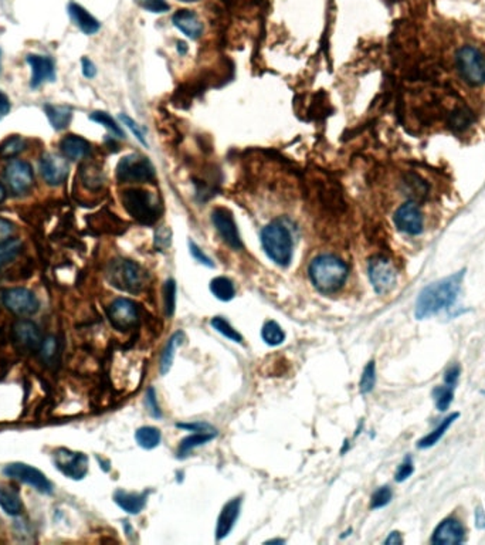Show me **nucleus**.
Instances as JSON below:
<instances>
[{
    "label": "nucleus",
    "instance_id": "obj_1",
    "mask_svg": "<svg viewBox=\"0 0 485 545\" xmlns=\"http://www.w3.org/2000/svg\"><path fill=\"white\" fill-rule=\"evenodd\" d=\"M464 275L465 270H461L447 279L424 287L416 301V318L424 320L436 316L444 309L451 307L460 294Z\"/></svg>",
    "mask_w": 485,
    "mask_h": 545
},
{
    "label": "nucleus",
    "instance_id": "obj_2",
    "mask_svg": "<svg viewBox=\"0 0 485 545\" xmlns=\"http://www.w3.org/2000/svg\"><path fill=\"white\" fill-rule=\"evenodd\" d=\"M348 265L337 256L321 254L309 264V279L321 293H335L347 282Z\"/></svg>",
    "mask_w": 485,
    "mask_h": 545
},
{
    "label": "nucleus",
    "instance_id": "obj_3",
    "mask_svg": "<svg viewBox=\"0 0 485 545\" xmlns=\"http://www.w3.org/2000/svg\"><path fill=\"white\" fill-rule=\"evenodd\" d=\"M261 244L267 256L278 265H288L292 258V237L288 229L278 223H270L261 230Z\"/></svg>",
    "mask_w": 485,
    "mask_h": 545
},
{
    "label": "nucleus",
    "instance_id": "obj_4",
    "mask_svg": "<svg viewBox=\"0 0 485 545\" xmlns=\"http://www.w3.org/2000/svg\"><path fill=\"white\" fill-rule=\"evenodd\" d=\"M121 200L129 216L146 226L153 224L162 213L160 203L153 198L152 193L142 189L124 191Z\"/></svg>",
    "mask_w": 485,
    "mask_h": 545
},
{
    "label": "nucleus",
    "instance_id": "obj_5",
    "mask_svg": "<svg viewBox=\"0 0 485 545\" xmlns=\"http://www.w3.org/2000/svg\"><path fill=\"white\" fill-rule=\"evenodd\" d=\"M108 280L114 287L136 294L143 289L145 275L136 263L131 260H115L109 264Z\"/></svg>",
    "mask_w": 485,
    "mask_h": 545
},
{
    "label": "nucleus",
    "instance_id": "obj_6",
    "mask_svg": "<svg viewBox=\"0 0 485 545\" xmlns=\"http://www.w3.org/2000/svg\"><path fill=\"white\" fill-rule=\"evenodd\" d=\"M455 66L461 78L472 85L485 84V54L474 46H462L455 54Z\"/></svg>",
    "mask_w": 485,
    "mask_h": 545
},
{
    "label": "nucleus",
    "instance_id": "obj_7",
    "mask_svg": "<svg viewBox=\"0 0 485 545\" xmlns=\"http://www.w3.org/2000/svg\"><path fill=\"white\" fill-rule=\"evenodd\" d=\"M155 178L152 162L138 154L124 157L116 165V179L119 184H146Z\"/></svg>",
    "mask_w": 485,
    "mask_h": 545
},
{
    "label": "nucleus",
    "instance_id": "obj_8",
    "mask_svg": "<svg viewBox=\"0 0 485 545\" xmlns=\"http://www.w3.org/2000/svg\"><path fill=\"white\" fill-rule=\"evenodd\" d=\"M369 280L378 294H388L397 282V272L392 261L383 256H376L369 260L368 265Z\"/></svg>",
    "mask_w": 485,
    "mask_h": 545
},
{
    "label": "nucleus",
    "instance_id": "obj_9",
    "mask_svg": "<svg viewBox=\"0 0 485 545\" xmlns=\"http://www.w3.org/2000/svg\"><path fill=\"white\" fill-rule=\"evenodd\" d=\"M56 467L68 479L81 480L88 473V457L84 453L60 448L54 452Z\"/></svg>",
    "mask_w": 485,
    "mask_h": 545
},
{
    "label": "nucleus",
    "instance_id": "obj_10",
    "mask_svg": "<svg viewBox=\"0 0 485 545\" xmlns=\"http://www.w3.org/2000/svg\"><path fill=\"white\" fill-rule=\"evenodd\" d=\"M5 178L8 186L16 196L26 195L35 185V175L32 165L22 160H13L5 168Z\"/></svg>",
    "mask_w": 485,
    "mask_h": 545
},
{
    "label": "nucleus",
    "instance_id": "obj_11",
    "mask_svg": "<svg viewBox=\"0 0 485 545\" xmlns=\"http://www.w3.org/2000/svg\"><path fill=\"white\" fill-rule=\"evenodd\" d=\"M4 473L15 480L23 481L32 487H35L37 491L50 494L53 491V486L50 480L36 467H32L25 463H12L8 465L4 470Z\"/></svg>",
    "mask_w": 485,
    "mask_h": 545
},
{
    "label": "nucleus",
    "instance_id": "obj_12",
    "mask_svg": "<svg viewBox=\"0 0 485 545\" xmlns=\"http://www.w3.org/2000/svg\"><path fill=\"white\" fill-rule=\"evenodd\" d=\"M4 304L16 316H33L39 310L37 297L28 289H11L4 293Z\"/></svg>",
    "mask_w": 485,
    "mask_h": 545
},
{
    "label": "nucleus",
    "instance_id": "obj_13",
    "mask_svg": "<svg viewBox=\"0 0 485 545\" xmlns=\"http://www.w3.org/2000/svg\"><path fill=\"white\" fill-rule=\"evenodd\" d=\"M108 320L114 328L128 331L138 323V307L128 299H116L107 310Z\"/></svg>",
    "mask_w": 485,
    "mask_h": 545
},
{
    "label": "nucleus",
    "instance_id": "obj_14",
    "mask_svg": "<svg viewBox=\"0 0 485 545\" xmlns=\"http://www.w3.org/2000/svg\"><path fill=\"white\" fill-rule=\"evenodd\" d=\"M395 224L396 227L406 234H420L423 232V213L420 208L414 202L403 203L395 213Z\"/></svg>",
    "mask_w": 485,
    "mask_h": 545
},
{
    "label": "nucleus",
    "instance_id": "obj_15",
    "mask_svg": "<svg viewBox=\"0 0 485 545\" xmlns=\"http://www.w3.org/2000/svg\"><path fill=\"white\" fill-rule=\"evenodd\" d=\"M212 220L222 236V239L233 248L240 250L243 247V241L240 239V233L237 229V224L233 219V213L224 208H217L212 213Z\"/></svg>",
    "mask_w": 485,
    "mask_h": 545
},
{
    "label": "nucleus",
    "instance_id": "obj_16",
    "mask_svg": "<svg viewBox=\"0 0 485 545\" xmlns=\"http://www.w3.org/2000/svg\"><path fill=\"white\" fill-rule=\"evenodd\" d=\"M66 157H61L59 154H44L40 160V172L43 179L50 186H59L61 185L67 176H68V164L64 160Z\"/></svg>",
    "mask_w": 485,
    "mask_h": 545
},
{
    "label": "nucleus",
    "instance_id": "obj_17",
    "mask_svg": "<svg viewBox=\"0 0 485 545\" xmlns=\"http://www.w3.org/2000/svg\"><path fill=\"white\" fill-rule=\"evenodd\" d=\"M26 60L32 68V88H39L43 83L56 80V66L52 57L42 54H29Z\"/></svg>",
    "mask_w": 485,
    "mask_h": 545
},
{
    "label": "nucleus",
    "instance_id": "obj_18",
    "mask_svg": "<svg viewBox=\"0 0 485 545\" xmlns=\"http://www.w3.org/2000/svg\"><path fill=\"white\" fill-rule=\"evenodd\" d=\"M13 338L16 344L28 351H40L43 344L39 327L29 320H20L13 327Z\"/></svg>",
    "mask_w": 485,
    "mask_h": 545
},
{
    "label": "nucleus",
    "instance_id": "obj_19",
    "mask_svg": "<svg viewBox=\"0 0 485 545\" xmlns=\"http://www.w3.org/2000/svg\"><path fill=\"white\" fill-rule=\"evenodd\" d=\"M465 539V531L461 522L455 518H447L437 525L433 532L431 542L437 545L461 544Z\"/></svg>",
    "mask_w": 485,
    "mask_h": 545
},
{
    "label": "nucleus",
    "instance_id": "obj_20",
    "mask_svg": "<svg viewBox=\"0 0 485 545\" xmlns=\"http://www.w3.org/2000/svg\"><path fill=\"white\" fill-rule=\"evenodd\" d=\"M240 507H241V498H233L224 504L217 518V527H216L217 541L226 538L229 532L233 529L234 522L240 514Z\"/></svg>",
    "mask_w": 485,
    "mask_h": 545
},
{
    "label": "nucleus",
    "instance_id": "obj_21",
    "mask_svg": "<svg viewBox=\"0 0 485 545\" xmlns=\"http://www.w3.org/2000/svg\"><path fill=\"white\" fill-rule=\"evenodd\" d=\"M172 22L189 39L196 40L203 33V25L199 20V18L196 16V13H193L192 11H179V12H176L174 15V18H172Z\"/></svg>",
    "mask_w": 485,
    "mask_h": 545
},
{
    "label": "nucleus",
    "instance_id": "obj_22",
    "mask_svg": "<svg viewBox=\"0 0 485 545\" xmlns=\"http://www.w3.org/2000/svg\"><path fill=\"white\" fill-rule=\"evenodd\" d=\"M60 150L66 158L71 161H78L90 154L91 145L80 135H67L60 143Z\"/></svg>",
    "mask_w": 485,
    "mask_h": 545
},
{
    "label": "nucleus",
    "instance_id": "obj_23",
    "mask_svg": "<svg viewBox=\"0 0 485 545\" xmlns=\"http://www.w3.org/2000/svg\"><path fill=\"white\" fill-rule=\"evenodd\" d=\"M68 15H70L71 20L76 23V26L84 35H88V36L95 35L101 28L100 22L87 9H84L83 6H80L77 4L68 5Z\"/></svg>",
    "mask_w": 485,
    "mask_h": 545
},
{
    "label": "nucleus",
    "instance_id": "obj_24",
    "mask_svg": "<svg viewBox=\"0 0 485 545\" xmlns=\"http://www.w3.org/2000/svg\"><path fill=\"white\" fill-rule=\"evenodd\" d=\"M146 496L148 493L135 494V493H126V491L118 490L114 494V500L124 511L129 514H138L143 510L146 504Z\"/></svg>",
    "mask_w": 485,
    "mask_h": 545
},
{
    "label": "nucleus",
    "instance_id": "obj_25",
    "mask_svg": "<svg viewBox=\"0 0 485 545\" xmlns=\"http://www.w3.org/2000/svg\"><path fill=\"white\" fill-rule=\"evenodd\" d=\"M44 112H46L52 126L56 131L66 129L68 126V124L71 122V118H73L71 108L70 107H64V105L46 104L44 105Z\"/></svg>",
    "mask_w": 485,
    "mask_h": 545
},
{
    "label": "nucleus",
    "instance_id": "obj_26",
    "mask_svg": "<svg viewBox=\"0 0 485 545\" xmlns=\"http://www.w3.org/2000/svg\"><path fill=\"white\" fill-rule=\"evenodd\" d=\"M185 341V334L182 331H178L175 333L169 342L167 344L164 352H162V357H160V366H159V371L162 375H167L172 366V362H174V355H175V351L179 345H182Z\"/></svg>",
    "mask_w": 485,
    "mask_h": 545
},
{
    "label": "nucleus",
    "instance_id": "obj_27",
    "mask_svg": "<svg viewBox=\"0 0 485 545\" xmlns=\"http://www.w3.org/2000/svg\"><path fill=\"white\" fill-rule=\"evenodd\" d=\"M0 507L9 515H20L23 513V503L19 494L6 487H0Z\"/></svg>",
    "mask_w": 485,
    "mask_h": 545
},
{
    "label": "nucleus",
    "instance_id": "obj_28",
    "mask_svg": "<svg viewBox=\"0 0 485 545\" xmlns=\"http://www.w3.org/2000/svg\"><path fill=\"white\" fill-rule=\"evenodd\" d=\"M458 417H460V414L455 412V414L447 417L444 421H441V424H440L433 432H430L427 436H424L423 439H420V441L417 442V448H419V449H427V448L434 446V445L444 436V433H445L447 429L453 425V422H454L455 419H458Z\"/></svg>",
    "mask_w": 485,
    "mask_h": 545
},
{
    "label": "nucleus",
    "instance_id": "obj_29",
    "mask_svg": "<svg viewBox=\"0 0 485 545\" xmlns=\"http://www.w3.org/2000/svg\"><path fill=\"white\" fill-rule=\"evenodd\" d=\"M210 292L220 301H230L234 297V294H236L233 282L229 280L227 277H216V279H213L210 282Z\"/></svg>",
    "mask_w": 485,
    "mask_h": 545
},
{
    "label": "nucleus",
    "instance_id": "obj_30",
    "mask_svg": "<svg viewBox=\"0 0 485 545\" xmlns=\"http://www.w3.org/2000/svg\"><path fill=\"white\" fill-rule=\"evenodd\" d=\"M213 438H216V432L212 431V432H199V433H195L186 439L182 441L181 446H179V450H178V455L179 457H184L185 455H188L192 449L198 448V446H202L208 442H210Z\"/></svg>",
    "mask_w": 485,
    "mask_h": 545
},
{
    "label": "nucleus",
    "instance_id": "obj_31",
    "mask_svg": "<svg viewBox=\"0 0 485 545\" xmlns=\"http://www.w3.org/2000/svg\"><path fill=\"white\" fill-rule=\"evenodd\" d=\"M23 244L19 239H8L0 241V267L15 260L19 256Z\"/></svg>",
    "mask_w": 485,
    "mask_h": 545
},
{
    "label": "nucleus",
    "instance_id": "obj_32",
    "mask_svg": "<svg viewBox=\"0 0 485 545\" xmlns=\"http://www.w3.org/2000/svg\"><path fill=\"white\" fill-rule=\"evenodd\" d=\"M136 442L143 449H153L160 442V432L156 428L152 426H143L136 431L135 433Z\"/></svg>",
    "mask_w": 485,
    "mask_h": 545
},
{
    "label": "nucleus",
    "instance_id": "obj_33",
    "mask_svg": "<svg viewBox=\"0 0 485 545\" xmlns=\"http://www.w3.org/2000/svg\"><path fill=\"white\" fill-rule=\"evenodd\" d=\"M261 337H263L264 342L271 345V347L280 345L285 340V334H284L282 328L275 321H267L264 324V327L261 330Z\"/></svg>",
    "mask_w": 485,
    "mask_h": 545
},
{
    "label": "nucleus",
    "instance_id": "obj_34",
    "mask_svg": "<svg viewBox=\"0 0 485 545\" xmlns=\"http://www.w3.org/2000/svg\"><path fill=\"white\" fill-rule=\"evenodd\" d=\"M433 397L436 402V406L440 412H445L450 407L453 397H454V386L447 385V386H436L433 389Z\"/></svg>",
    "mask_w": 485,
    "mask_h": 545
},
{
    "label": "nucleus",
    "instance_id": "obj_35",
    "mask_svg": "<svg viewBox=\"0 0 485 545\" xmlns=\"http://www.w3.org/2000/svg\"><path fill=\"white\" fill-rule=\"evenodd\" d=\"M90 119L97 122V124H101L102 126H105L112 135H115L116 138H124V131L121 129V126L115 122V119L108 114V112H104V111H95L90 115Z\"/></svg>",
    "mask_w": 485,
    "mask_h": 545
},
{
    "label": "nucleus",
    "instance_id": "obj_36",
    "mask_svg": "<svg viewBox=\"0 0 485 545\" xmlns=\"http://www.w3.org/2000/svg\"><path fill=\"white\" fill-rule=\"evenodd\" d=\"M26 148V141L22 136H12L0 147V158H13Z\"/></svg>",
    "mask_w": 485,
    "mask_h": 545
},
{
    "label": "nucleus",
    "instance_id": "obj_37",
    "mask_svg": "<svg viewBox=\"0 0 485 545\" xmlns=\"http://www.w3.org/2000/svg\"><path fill=\"white\" fill-rule=\"evenodd\" d=\"M176 306V283L174 279L167 280L164 286V310L168 317H172Z\"/></svg>",
    "mask_w": 485,
    "mask_h": 545
},
{
    "label": "nucleus",
    "instance_id": "obj_38",
    "mask_svg": "<svg viewBox=\"0 0 485 545\" xmlns=\"http://www.w3.org/2000/svg\"><path fill=\"white\" fill-rule=\"evenodd\" d=\"M212 325L215 327V330L217 331V333H220V334H223L226 338H229V340H232V341H234V342H237V344H241V341H243V337H241V334L240 333H237L224 318H222V317H215L213 320H212Z\"/></svg>",
    "mask_w": 485,
    "mask_h": 545
},
{
    "label": "nucleus",
    "instance_id": "obj_39",
    "mask_svg": "<svg viewBox=\"0 0 485 545\" xmlns=\"http://www.w3.org/2000/svg\"><path fill=\"white\" fill-rule=\"evenodd\" d=\"M375 383H376V365H375V361H371L365 366L362 378H361V385H359L361 392L362 393L372 392L375 388Z\"/></svg>",
    "mask_w": 485,
    "mask_h": 545
},
{
    "label": "nucleus",
    "instance_id": "obj_40",
    "mask_svg": "<svg viewBox=\"0 0 485 545\" xmlns=\"http://www.w3.org/2000/svg\"><path fill=\"white\" fill-rule=\"evenodd\" d=\"M136 5L150 13H164L169 11L167 0H135Z\"/></svg>",
    "mask_w": 485,
    "mask_h": 545
},
{
    "label": "nucleus",
    "instance_id": "obj_41",
    "mask_svg": "<svg viewBox=\"0 0 485 545\" xmlns=\"http://www.w3.org/2000/svg\"><path fill=\"white\" fill-rule=\"evenodd\" d=\"M392 497H393V493H392L390 487H388V486L381 487L373 493V496L371 498V507L372 508H382L390 503Z\"/></svg>",
    "mask_w": 485,
    "mask_h": 545
},
{
    "label": "nucleus",
    "instance_id": "obj_42",
    "mask_svg": "<svg viewBox=\"0 0 485 545\" xmlns=\"http://www.w3.org/2000/svg\"><path fill=\"white\" fill-rule=\"evenodd\" d=\"M56 352H57V341H56V338L49 337L46 341H43V344L40 347V355H42L43 361L52 362L56 357Z\"/></svg>",
    "mask_w": 485,
    "mask_h": 545
},
{
    "label": "nucleus",
    "instance_id": "obj_43",
    "mask_svg": "<svg viewBox=\"0 0 485 545\" xmlns=\"http://www.w3.org/2000/svg\"><path fill=\"white\" fill-rule=\"evenodd\" d=\"M121 121L132 131V133L136 136V140L140 143V144H143V145H146V136H145V131L140 128V125L139 124H136L131 116H128V115H124V114H121Z\"/></svg>",
    "mask_w": 485,
    "mask_h": 545
},
{
    "label": "nucleus",
    "instance_id": "obj_44",
    "mask_svg": "<svg viewBox=\"0 0 485 545\" xmlns=\"http://www.w3.org/2000/svg\"><path fill=\"white\" fill-rule=\"evenodd\" d=\"M413 472H414V466H413L412 457L407 456V457L405 459V462L399 466V469H397V472H396V474H395V480L399 481V483H402V481H405L406 479H409V477L413 474Z\"/></svg>",
    "mask_w": 485,
    "mask_h": 545
},
{
    "label": "nucleus",
    "instance_id": "obj_45",
    "mask_svg": "<svg viewBox=\"0 0 485 545\" xmlns=\"http://www.w3.org/2000/svg\"><path fill=\"white\" fill-rule=\"evenodd\" d=\"M146 407L148 411L152 417L155 418H160L162 417V412L160 409L157 406V402H156V396H155V389L153 388H149L148 392H146Z\"/></svg>",
    "mask_w": 485,
    "mask_h": 545
},
{
    "label": "nucleus",
    "instance_id": "obj_46",
    "mask_svg": "<svg viewBox=\"0 0 485 545\" xmlns=\"http://www.w3.org/2000/svg\"><path fill=\"white\" fill-rule=\"evenodd\" d=\"M471 121V115L468 111H465L464 108L461 109H457L453 116H451V124L454 128H464L465 125H468Z\"/></svg>",
    "mask_w": 485,
    "mask_h": 545
},
{
    "label": "nucleus",
    "instance_id": "obj_47",
    "mask_svg": "<svg viewBox=\"0 0 485 545\" xmlns=\"http://www.w3.org/2000/svg\"><path fill=\"white\" fill-rule=\"evenodd\" d=\"M189 248H191V253H192V256L195 257V260H198L199 263H202L203 265H208V267H215V264H213V261L202 251V248L199 247V246H196L192 240L189 241Z\"/></svg>",
    "mask_w": 485,
    "mask_h": 545
},
{
    "label": "nucleus",
    "instance_id": "obj_48",
    "mask_svg": "<svg viewBox=\"0 0 485 545\" xmlns=\"http://www.w3.org/2000/svg\"><path fill=\"white\" fill-rule=\"evenodd\" d=\"M460 373H461V369H460V366H458V365H453V366H450V368L447 369L445 375H444V381H445V383H447V385H451V386H454V385H455V382H457V379H458V376H460Z\"/></svg>",
    "mask_w": 485,
    "mask_h": 545
},
{
    "label": "nucleus",
    "instance_id": "obj_49",
    "mask_svg": "<svg viewBox=\"0 0 485 545\" xmlns=\"http://www.w3.org/2000/svg\"><path fill=\"white\" fill-rule=\"evenodd\" d=\"M81 67H83V74L87 78H94L97 76V67H95V64L90 59L84 57L81 60Z\"/></svg>",
    "mask_w": 485,
    "mask_h": 545
},
{
    "label": "nucleus",
    "instance_id": "obj_50",
    "mask_svg": "<svg viewBox=\"0 0 485 545\" xmlns=\"http://www.w3.org/2000/svg\"><path fill=\"white\" fill-rule=\"evenodd\" d=\"M13 230L15 227L9 220L0 217V240H8L9 236L13 233Z\"/></svg>",
    "mask_w": 485,
    "mask_h": 545
},
{
    "label": "nucleus",
    "instance_id": "obj_51",
    "mask_svg": "<svg viewBox=\"0 0 485 545\" xmlns=\"http://www.w3.org/2000/svg\"><path fill=\"white\" fill-rule=\"evenodd\" d=\"M11 100L8 98L6 94L0 91V119H4L9 112H11Z\"/></svg>",
    "mask_w": 485,
    "mask_h": 545
},
{
    "label": "nucleus",
    "instance_id": "obj_52",
    "mask_svg": "<svg viewBox=\"0 0 485 545\" xmlns=\"http://www.w3.org/2000/svg\"><path fill=\"white\" fill-rule=\"evenodd\" d=\"M386 545H396V544H403L402 535L397 531H393L389 534V537L385 539Z\"/></svg>",
    "mask_w": 485,
    "mask_h": 545
},
{
    "label": "nucleus",
    "instance_id": "obj_53",
    "mask_svg": "<svg viewBox=\"0 0 485 545\" xmlns=\"http://www.w3.org/2000/svg\"><path fill=\"white\" fill-rule=\"evenodd\" d=\"M475 525L478 528H485V514L481 508H477L475 511Z\"/></svg>",
    "mask_w": 485,
    "mask_h": 545
},
{
    "label": "nucleus",
    "instance_id": "obj_54",
    "mask_svg": "<svg viewBox=\"0 0 485 545\" xmlns=\"http://www.w3.org/2000/svg\"><path fill=\"white\" fill-rule=\"evenodd\" d=\"M5 199H6V189L2 184H0V203H2Z\"/></svg>",
    "mask_w": 485,
    "mask_h": 545
},
{
    "label": "nucleus",
    "instance_id": "obj_55",
    "mask_svg": "<svg viewBox=\"0 0 485 545\" xmlns=\"http://www.w3.org/2000/svg\"><path fill=\"white\" fill-rule=\"evenodd\" d=\"M178 50H179L182 54H185V53L188 52V47L185 46L184 42H179V43H178Z\"/></svg>",
    "mask_w": 485,
    "mask_h": 545
},
{
    "label": "nucleus",
    "instance_id": "obj_56",
    "mask_svg": "<svg viewBox=\"0 0 485 545\" xmlns=\"http://www.w3.org/2000/svg\"><path fill=\"white\" fill-rule=\"evenodd\" d=\"M179 2H186V4H192V2H196V0H179Z\"/></svg>",
    "mask_w": 485,
    "mask_h": 545
}]
</instances>
